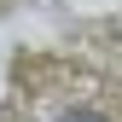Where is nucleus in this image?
<instances>
[{"label":"nucleus","instance_id":"obj_1","mask_svg":"<svg viewBox=\"0 0 122 122\" xmlns=\"http://www.w3.org/2000/svg\"><path fill=\"white\" fill-rule=\"evenodd\" d=\"M70 122H105V116H93V111H76V116H70Z\"/></svg>","mask_w":122,"mask_h":122}]
</instances>
